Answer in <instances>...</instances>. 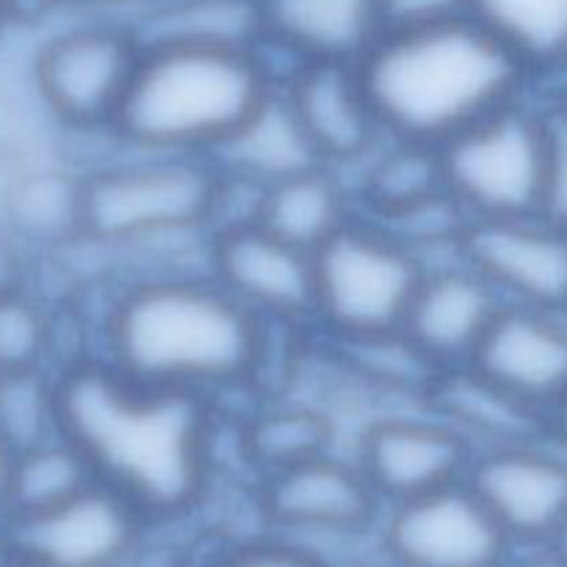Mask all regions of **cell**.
<instances>
[{"label":"cell","instance_id":"obj_38","mask_svg":"<svg viewBox=\"0 0 567 567\" xmlns=\"http://www.w3.org/2000/svg\"><path fill=\"white\" fill-rule=\"evenodd\" d=\"M14 460L17 454L11 452L9 443L0 437V524H3L11 513V476H14Z\"/></svg>","mask_w":567,"mask_h":567},{"label":"cell","instance_id":"obj_44","mask_svg":"<svg viewBox=\"0 0 567 567\" xmlns=\"http://www.w3.org/2000/svg\"><path fill=\"white\" fill-rule=\"evenodd\" d=\"M565 313H567V310H565Z\"/></svg>","mask_w":567,"mask_h":567},{"label":"cell","instance_id":"obj_39","mask_svg":"<svg viewBox=\"0 0 567 567\" xmlns=\"http://www.w3.org/2000/svg\"><path fill=\"white\" fill-rule=\"evenodd\" d=\"M546 437L567 452V393L546 413Z\"/></svg>","mask_w":567,"mask_h":567},{"label":"cell","instance_id":"obj_31","mask_svg":"<svg viewBox=\"0 0 567 567\" xmlns=\"http://www.w3.org/2000/svg\"><path fill=\"white\" fill-rule=\"evenodd\" d=\"M55 321L31 288L0 297V374L50 369Z\"/></svg>","mask_w":567,"mask_h":567},{"label":"cell","instance_id":"obj_18","mask_svg":"<svg viewBox=\"0 0 567 567\" xmlns=\"http://www.w3.org/2000/svg\"><path fill=\"white\" fill-rule=\"evenodd\" d=\"M498 293L468 264L424 271L402 330L441 371L468 365L502 313Z\"/></svg>","mask_w":567,"mask_h":567},{"label":"cell","instance_id":"obj_36","mask_svg":"<svg viewBox=\"0 0 567 567\" xmlns=\"http://www.w3.org/2000/svg\"><path fill=\"white\" fill-rule=\"evenodd\" d=\"M72 6H81L97 14V20H114L122 25L133 28L147 11L158 9L166 0H66Z\"/></svg>","mask_w":567,"mask_h":567},{"label":"cell","instance_id":"obj_19","mask_svg":"<svg viewBox=\"0 0 567 567\" xmlns=\"http://www.w3.org/2000/svg\"><path fill=\"white\" fill-rule=\"evenodd\" d=\"M258 6L264 50L286 55L288 66L358 64L385 33L380 0H258Z\"/></svg>","mask_w":567,"mask_h":567},{"label":"cell","instance_id":"obj_11","mask_svg":"<svg viewBox=\"0 0 567 567\" xmlns=\"http://www.w3.org/2000/svg\"><path fill=\"white\" fill-rule=\"evenodd\" d=\"M255 502L271 535L297 543L377 532L385 513L354 457L336 452L264 476Z\"/></svg>","mask_w":567,"mask_h":567},{"label":"cell","instance_id":"obj_17","mask_svg":"<svg viewBox=\"0 0 567 567\" xmlns=\"http://www.w3.org/2000/svg\"><path fill=\"white\" fill-rule=\"evenodd\" d=\"M468 365L548 413L567 393V313L504 305Z\"/></svg>","mask_w":567,"mask_h":567},{"label":"cell","instance_id":"obj_43","mask_svg":"<svg viewBox=\"0 0 567 567\" xmlns=\"http://www.w3.org/2000/svg\"><path fill=\"white\" fill-rule=\"evenodd\" d=\"M9 25V22H6V17H3V11H0V33H3V28Z\"/></svg>","mask_w":567,"mask_h":567},{"label":"cell","instance_id":"obj_35","mask_svg":"<svg viewBox=\"0 0 567 567\" xmlns=\"http://www.w3.org/2000/svg\"><path fill=\"white\" fill-rule=\"evenodd\" d=\"M28 288L25 244L0 227V297Z\"/></svg>","mask_w":567,"mask_h":567},{"label":"cell","instance_id":"obj_10","mask_svg":"<svg viewBox=\"0 0 567 567\" xmlns=\"http://www.w3.org/2000/svg\"><path fill=\"white\" fill-rule=\"evenodd\" d=\"M377 540L391 567H507L515 546L465 482L382 513Z\"/></svg>","mask_w":567,"mask_h":567},{"label":"cell","instance_id":"obj_2","mask_svg":"<svg viewBox=\"0 0 567 567\" xmlns=\"http://www.w3.org/2000/svg\"><path fill=\"white\" fill-rule=\"evenodd\" d=\"M275 330L208 271L150 277L111 288L92 354L144 385L216 402L258 385Z\"/></svg>","mask_w":567,"mask_h":567},{"label":"cell","instance_id":"obj_29","mask_svg":"<svg viewBox=\"0 0 567 567\" xmlns=\"http://www.w3.org/2000/svg\"><path fill=\"white\" fill-rule=\"evenodd\" d=\"M332 349L341 358L343 369L352 371L358 380L382 391L410 393L419 402H424L426 391L441 374V369L421 354L404 330L332 343Z\"/></svg>","mask_w":567,"mask_h":567},{"label":"cell","instance_id":"obj_7","mask_svg":"<svg viewBox=\"0 0 567 567\" xmlns=\"http://www.w3.org/2000/svg\"><path fill=\"white\" fill-rule=\"evenodd\" d=\"M437 153L443 188L471 221L543 214L546 103L532 100V94L465 127Z\"/></svg>","mask_w":567,"mask_h":567},{"label":"cell","instance_id":"obj_42","mask_svg":"<svg viewBox=\"0 0 567 567\" xmlns=\"http://www.w3.org/2000/svg\"><path fill=\"white\" fill-rule=\"evenodd\" d=\"M0 567H39V565H33V563H28V559H20V557H11V554H6L3 565H0Z\"/></svg>","mask_w":567,"mask_h":567},{"label":"cell","instance_id":"obj_3","mask_svg":"<svg viewBox=\"0 0 567 567\" xmlns=\"http://www.w3.org/2000/svg\"><path fill=\"white\" fill-rule=\"evenodd\" d=\"M358 70L385 136L430 147H443L535 86L471 14L385 31Z\"/></svg>","mask_w":567,"mask_h":567},{"label":"cell","instance_id":"obj_32","mask_svg":"<svg viewBox=\"0 0 567 567\" xmlns=\"http://www.w3.org/2000/svg\"><path fill=\"white\" fill-rule=\"evenodd\" d=\"M210 567H330L316 548L280 535H260L233 543Z\"/></svg>","mask_w":567,"mask_h":567},{"label":"cell","instance_id":"obj_16","mask_svg":"<svg viewBox=\"0 0 567 567\" xmlns=\"http://www.w3.org/2000/svg\"><path fill=\"white\" fill-rule=\"evenodd\" d=\"M280 89L324 166L352 175L385 142L358 64L316 61L288 66Z\"/></svg>","mask_w":567,"mask_h":567},{"label":"cell","instance_id":"obj_24","mask_svg":"<svg viewBox=\"0 0 567 567\" xmlns=\"http://www.w3.org/2000/svg\"><path fill=\"white\" fill-rule=\"evenodd\" d=\"M360 214L388 221L443 194L441 153L430 144L385 136L377 153L349 175Z\"/></svg>","mask_w":567,"mask_h":567},{"label":"cell","instance_id":"obj_25","mask_svg":"<svg viewBox=\"0 0 567 567\" xmlns=\"http://www.w3.org/2000/svg\"><path fill=\"white\" fill-rule=\"evenodd\" d=\"M468 14L532 78L567 72V0H471Z\"/></svg>","mask_w":567,"mask_h":567},{"label":"cell","instance_id":"obj_28","mask_svg":"<svg viewBox=\"0 0 567 567\" xmlns=\"http://www.w3.org/2000/svg\"><path fill=\"white\" fill-rule=\"evenodd\" d=\"M97 485L92 465L64 437L17 454L11 476V515H31L70 502L86 487Z\"/></svg>","mask_w":567,"mask_h":567},{"label":"cell","instance_id":"obj_8","mask_svg":"<svg viewBox=\"0 0 567 567\" xmlns=\"http://www.w3.org/2000/svg\"><path fill=\"white\" fill-rule=\"evenodd\" d=\"M136 31L114 20H89L55 33L33 59L42 103L64 127L109 136L142 59Z\"/></svg>","mask_w":567,"mask_h":567},{"label":"cell","instance_id":"obj_27","mask_svg":"<svg viewBox=\"0 0 567 567\" xmlns=\"http://www.w3.org/2000/svg\"><path fill=\"white\" fill-rule=\"evenodd\" d=\"M6 216L11 233L25 247H42L50 252L70 247L83 236L81 175L59 169L31 172L11 186Z\"/></svg>","mask_w":567,"mask_h":567},{"label":"cell","instance_id":"obj_45","mask_svg":"<svg viewBox=\"0 0 567 567\" xmlns=\"http://www.w3.org/2000/svg\"><path fill=\"white\" fill-rule=\"evenodd\" d=\"M507 567H509V565H507Z\"/></svg>","mask_w":567,"mask_h":567},{"label":"cell","instance_id":"obj_1","mask_svg":"<svg viewBox=\"0 0 567 567\" xmlns=\"http://www.w3.org/2000/svg\"><path fill=\"white\" fill-rule=\"evenodd\" d=\"M216 402L144 385L83 354L59 369V435L153 526L188 518L216 474Z\"/></svg>","mask_w":567,"mask_h":567},{"label":"cell","instance_id":"obj_34","mask_svg":"<svg viewBox=\"0 0 567 567\" xmlns=\"http://www.w3.org/2000/svg\"><path fill=\"white\" fill-rule=\"evenodd\" d=\"M471 0H380L385 31L437 25L468 14Z\"/></svg>","mask_w":567,"mask_h":567},{"label":"cell","instance_id":"obj_23","mask_svg":"<svg viewBox=\"0 0 567 567\" xmlns=\"http://www.w3.org/2000/svg\"><path fill=\"white\" fill-rule=\"evenodd\" d=\"M142 44L264 50L258 0H166L133 25Z\"/></svg>","mask_w":567,"mask_h":567},{"label":"cell","instance_id":"obj_5","mask_svg":"<svg viewBox=\"0 0 567 567\" xmlns=\"http://www.w3.org/2000/svg\"><path fill=\"white\" fill-rule=\"evenodd\" d=\"M219 188L221 175L208 158L122 150L81 172L83 236L127 244L164 233H214Z\"/></svg>","mask_w":567,"mask_h":567},{"label":"cell","instance_id":"obj_30","mask_svg":"<svg viewBox=\"0 0 567 567\" xmlns=\"http://www.w3.org/2000/svg\"><path fill=\"white\" fill-rule=\"evenodd\" d=\"M0 437L14 454L59 437V371L0 374Z\"/></svg>","mask_w":567,"mask_h":567},{"label":"cell","instance_id":"obj_40","mask_svg":"<svg viewBox=\"0 0 567 567\" xmlns=\"http://www.w3.org/2000/svg\"><path fill=\"white\" fill-rule=\"evenodd\" d=\"M526 557L524 559H518V563H515V557H513V563H509V567H567V563L563 557H559L557 551H554L551 546H540V548H526Z\"/></svg>","mask_w":567,"mask_h":567},{"label":"cell","instance_id":"obj_37","mask_svg":"<svg viewBox=\"0 0 567 567\" xmlns=\"http://www.w3.org/2000/svg\"><path fill=\"white\" fill-rule=\"evenodd\" d=\"M64 3L66 0H0V11L9 25H33Z\"/></svg>","mask_w":567,"mask_h":567},{"label":"cell","instance_id":"obj_41","mask_svg":"<svg viewBox=\"0 0 567 567\" xmlns=\"http://www.w3.org/2000/svg\"><path fill=\"white\" fill-rule=\"evenodd\" d=\"M551 548H554V551H557V554H559V557H563V559H565V563H567V524L563 526V529H559V535H557V537H554Z\"/></svg>","mask_w":567,"mask_h":567},{"label":"cell","instance_id":"obj_6","mask_svg":"<svg viewBox=\"0 0 567 567\" xmlns=\"http://www.w3.org/2000/svg\"><path fill=\"white\" fill-rule=\"evenodd\" d=\"M421 280L419 255L360 214L313 255V330L327 343L402 330Z\"/></svg>","mask_w":567,"mask_h":567},{"label":"cell","instance_id":"obj_12","mask_svg":"<svg viewBox=\"0 0 567 567\" xmlns=\"http://www.w3.org/2000/svg\"><path fill=\"white\" fill-rule=\"evenodd\" d=\"M465 485L515 551L551 546L567 524V454L548 437L476 452Z\"/></svg>","mask_w":567,"mask_h":567},{"label":"cell","instance_id":"obj_14","mask_svg":"<svg viewBox=\"0 0 567 567\" xmlns=\"http://www.w3.org/2000/svg\"><path fill=\"white\" fill-rule=\"evenodd\" d=\"M474 454L457 430L424 410L369 421L358 437L354 463L382 504L393 507L465 482Z\"/></svg>","mask_w":567,"mask_h":567},{"label":"cell","instance_id":"obj_22","mask_svg":"<svg viewBox=\"0 0 567 567\" xmlns=\"http://www.w3.org/2000/svg\"><path fill=\"white\" fill-rule=\"evenodd\" d=\"M360 216L349 175L316 166L266 188L258 225L302 252L316 255Z\"/></svg>","mask_w":567,"mask_h":567},{"label":"cell","instance_id":"obj_33","mask_svg":"<svg viewBox=\"0 0 567 567\" xmlns=\"http://www.w3.org/2000/svg\"><path fill=\"white\" fill-rule=\"evenodd\" d=\"M548 164L543 216L567 227V94L546 100Z\"/></svg>","mask_w":567,"mask_h":567},{"label":"cell","instance_id":"obj_9","mask_svg":"<svg viewBox=\"0 0 567 567\" xmlns=\"http://www.w3.org/2000/svg\"><path fill=\"white\" fill-rule=\"evenodd\" d=\"M150 529L142 509L97 482L59 507L6 518L0 543L39 567H131Z\"/></svg>","mask_w":567,"mask_h":567},{"label":"cell","instance_id":"obj_20","mask_svg":"<svg viewBox=\"0 0 567 567\" xmlns=\"http://www.w3.org/2000/svg\"><path fill=\"white\" fill-rule=\"evenodd\" d=\"M421 408L457 430L474 452L546 437L543 410L515 399L471 365L441 371Z\"/></svg>","mask_w":567,"mask_h":567},{"label":"cell","instance_id":"obj_15","mask_svg":"<svg viewBox=\"0 0 567 567\" xmlns=\"http://www.w3.org/2000/svg\"><path fill=\"white\" fill-rule=\"evenodd\" d=\"M463 258L504 305L567 310V227L548 216L468 221Z\"/></svg>","mask_w":567,"mask_h":567},{"label":"cell","instance_id":"obj_4","mask_svg":"<svg viewBox=\"0 0 567 567\" xmlns=\"http://www.w3.org/2000/svg\"><path fill=\"white\" fill-rule=\"evenodd\" d=\"M277 81L266 50L144 44L109 138L131 153L210 158Z\"/></svg>","mask_w":567,"mask_h":567},{"label":"cell","instance_id":"obj_13","mask_svg":"<svg viewBox=\"0 0 567 567\" xmlns=\"http://www.w3.org/2000/svg\"><path fill=\"white\" fill-rule=\"evenodd\" d=\"M208 275L277 330H313V255L260 225L210 233Z\"/></svg>","mask_w":567,"mask_h":567},{"label":"cell","instance_id":"obj_26","mask_svg":"<svg viewBox=\"0 0 567 567\" xmlns=\"http://www.w3.org/2000/svg\"><path fill=\"white\" fill-rule=\"evenodd\" d=\"M336 424L310 404H264L238 430V452L260 474V480L291 465L308 463L332 452Z\"/></svg>","mask_w":567,"mask_h":567},{"label":"cell","instance_id":"obj_21","mask_svg":"<svg viewBox=\"0 0 567 567\" xmlns=\"http://www.w3.org/2000/svg\"><path fill=\"white\" fill-rule=\"evenodd\" d=\"M210 164L227 177L271 188L291 177L305 175L321 164L308 133L299 125L280 81L275 92L244 120V125L210 155Z\"/></svg>","mask_w":567,"mask_h":567}]
</instances>
